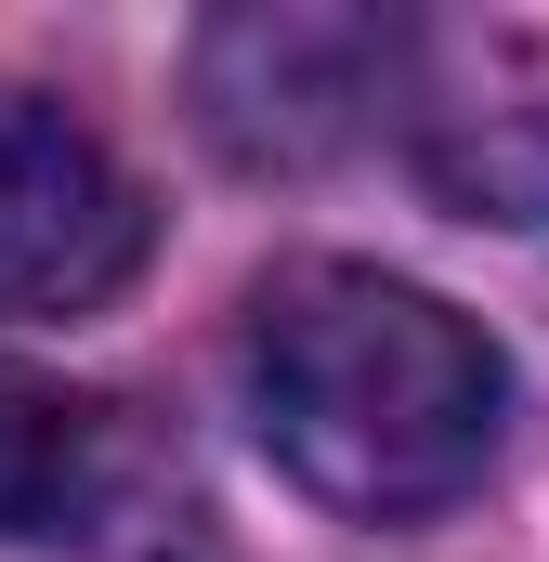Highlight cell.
<instances>
[{
    "label": "cell",
    "instance_id": "cell-5",
    "mask_svg": "<svg viewBox=\"0 0 549 562\" xmlns=\"http://www.w3.org/2000/svg\"><path fill=\"white\" fill-rule=\"evenodd\" d=\"M79 484H92V406L66 380L0 367V537H66Z\"/></svg>",
    "mask_w": 549,
    "mask_h": 562
},
{
    "label": "cell",
    "instance_id": "cell-3",
    "mask_svg": "<svg viewBox=\"0 0 549 562\" xmlns=\"http://www.w3.org/2000/svg\"><path fill=\"white\" fill-rule=\"evenodd\" d=\"M380 66H393L380 26H340V13H236V26H210V119L249 157H314L367 105Z\"/></svg>",
    "mask_w": 549,
    "mask_h": 562
},
{
    "label": "cell",
    "instance_id": "cell-2",
    "mask_svg": "<svg viewBox=\"0 0 549 562\" xmlns=\"http://www.w3.org/2000/svg\"><path fill=\"white\" fill-rule=\"evenodd\" d=\"M157 249V210L119 144L53 92H0V314H92Z\"/></svg>",
    "mask_w": 549,
    "mask_h": 562
},
{
    "label": "cell",
    "instance_id": "cell-1",
    "mask_svg": "<svg viewBox=\"0 0 549 562\" xmlns=\"http://www.w3.org/2000/svg\"><path fill=\"white\" fill-rule=\"evenodd\" d=\"M249 431L314 510L432 524L497 471L511 367L432 288L380 276V262H301L249 314Z\"/></svg>",
    "mask_w": 549,
    "mask_h": 562
},
{
    "label": "cell",
    "instance_id": "cell-4",
    "mask_svg": "<svg viewBox=\"0 0 549 562\" xmlns=\"http://www.w3.org/2000/svg\"><path fill=\"white\" fill-rule=\"evenodd\" d=\"M418 170L471 223H549V40H484L418 105Z\"/></svg>",
    "mask_w": 549,
    "mask_h": 562
}]
</instances>
